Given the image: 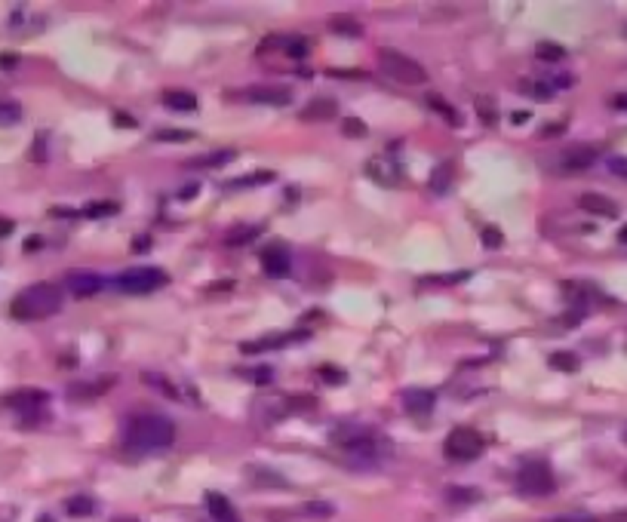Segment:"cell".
Instances as JSON below:
<instances>
[{
    "label": "cell",
    "instance_id": "cell-4",
    "mask_svg": "<svg viewBox=\"0 0 627 522\" xmlns=\"http://www.w3.org/2000/svg\"><path fill=\"white\" fill-rule=\"evenodd\" d=\"M517 489L519 495L526 498H544L557 489V479H553V470L547 461H526L517 473Z\"/></svg>",
    "mask_w": 627,
    "mask_h": 522
},
{
    "label": "cell",
    "instance_id": "cell-46",
    "mask_svg": "<svg viewBox=\"0 0 627 522\" xmlns=\"http://www.w3.org/2000/svg\"><path fill=\"white\" fill-rule=\"evenodd\" d=\"M612 105H615L618 111H627V89H624V92H618V96H615V102H612Z\"/></svg>",
    "mask_w": 627,
    "mask_h": 522
},
{
    "label": "cell",
    "instance_id": "cell-38",
    "mask_svg": "<svg viewBox=\"0 0 627 522\" xmlns=\"http://www.w3.org/2000/svg\"><path fill=\"white\" fill-rule=\"evenodd\" d=\"M470 274H465V270H461V274H446V277H424V286H431V283H437V286H443V283H461V280H467Z\"/></svg>",
    "mask_w": 627,
    "mask_h": 522
},
{
    "label": "cell",
    "instance_id": "cell-23",
    "mask_svg": "<svg viewBox=\"0 0 627 522\" xmlns=\"http://www.w3.org/2000/svg\"><path fill=\"white\" fill-rule=\"evenodd\" d=\"M519 92L529 96V98H535V102H551V98H553L551 87L541 83V80H519Z\"/></svg>",
    "mask_w": 627,
    "mask_h": 522
},
{
    "label": "cell",
    "instance_id": "cell-10",
    "mask_svg": "<svg viewBox=\"0 0 627 522\" xmlns=\"http://www.w3.org/2000/svg\"><path fill=\"white\" fill-rule=\"evenodd\" d=\"M594 163H596V148H590V145H575V148H569V151L562 154L560 166L566 169V173H581V169H590Z\"/></svg>",
    "mask_w": 627,
    "mask_h": 522
},
{
    "label": "cell",
    "instance_id": "cell-34",
    "mask_svg": "<svg viewBox=\"0 0 627 522\" xmlns=\"http://www.w3.org/2000/svg\"><path fill=\"white\" fill-rule=\"evenodd\" d=\"M154 139L157 141H191L194 135L184 130H160V132H154Z\"/></svg>",
    "mask_w": 627,
    "mask_h": 522
},
{
    "label": "cell",
    "instance_id": "cell-51",
    "mask_svg": "<svg viewBox=\"0 0 627 522\" xmlns=\"http://www.w3.org/2000/svg\"><path fill=\"white\" fill-rule=\"evenodd\" d=\"M618 240H621V243H624V246H627V225L621 227V231H618Z\"/></svg>",
    "mask_w": 627,
    "mask_h": 522
},
{
    "label": "cell",
    "instance_id": "cell-45",
    "mask_svg": "<svg viewBox=\"0 0 627 522\" xmlns=\"http://www.w3.org/2000/svg\"><path fill=\"white\" fill-rule=\"evenodd\" d=\"M16 62H19V59H16L12 53H3V55H0V68H16Z\"/></svg>",
    "mask_w": 627,
    "mask_h": 522
},
{
    "label": "cell",
    "instance_id": "cell-19",
    "mask_svg": "<svg viewBox=\"0 0 627 522\" xmlns=\"http://www.w3.org/2000/svg\"><path fill=\"white\" fill-rule=\"evenodd\" d=\"M332 114H338V105L332 102V98H317V102L304 105L302 117H304V120H329Z\"/></svg>",
    "mask_w": 627,
    "mask_h": 522
},
{
    "label": "cell",
    "instance_id": "cell-18",
    "mask_svg": "<svg viewBox=\"0 0 627 522\" xmlns=\"http://www.w3.org/2000/svg\"><path fill=\"white\" fill-rule=\"evenodd\" d=\"M298 338H308V332H292V335H277V338H261L252 345H243V354H255V350H270V347H286Z\"/></svg>",
    "mask_w": 627,
    "mask_h": 522
},
{
    "label": "cell",
    "instance_id": "cell-15",
    "mask_svg": "<svg viewBox=\"0 0 627 522\" xmlns=\"http://www.w3.org/2000/svg\"><path fill=\"white\" fill-rule=\"evenodd\" d=\"M206 507H209V516L216 522H237V510L231 507V501L218 491H206Z\"/></svg>",
    "mask_w": 627,
    "mask_h": 522
},
{
    "label": "cell",
    "instance_id": "cell-44",
    "mask_svg": "<svg viewBox=\"0 0 627 522\" xmlns=\"http://www.w3.org/2000/svg\"><path fill=\"white\" fill-rule=\"evenodd\" d=\"M114 126H123V130H132V126H135V120H132V117H126L123 111H117V114H114Z\"/></svg>",
    "mask_w": 627,
    "mask_h": 522
},
{
    "label": "cell",
    "instance_id": "cell-14",
    "mask_svg": "<svg viewBox=\"0 0 627 522\" xmlns=\"http://www.w3.org/2000/svg\"><path fill=\"white\" fill-rule=\"evenodd\" d=\"M366 173H369V178H375L381 188H394V184L400 182V173H397V166L390 160H369Z\"/></svg>",
    "mask_w": 627,
    "mask_h": 522
},
{
    "label": "cell",
    "instance_id": "cell-24",
    "mask_svg": "<svg viewBox=\"0 0 627 522\" xmlns=\"http://www.w3.org/2000/svg\"><path fill=\"white\" fill-rule=\"evenodd\" d=\"M427 105H431L433 111H440V114H443V117H446L452 126H458V123H461L458 111H455L452 105H446V102H443V96H433V92H431V96H427Z\"/></svg>",
    "mask_w": 627,
    "mask_h": 522
},
{
    "label": "cell",
    "instance_id": "cell-31",
    "mask_svg": "<svg viewBox=\"0 0 627 522\" xmlns=\"http://www.w3.org/2000/svg\"><path fill=\"white\" fill-rule=\"evenodd\" d=\"M341 130H345L347 139H363V135H366V123L357 117H345L341 120Z\"/></svg>",
    "mask_w": 627,
    "mask_h": 522
},
{
    "label": "cell",
    "instance_id": "cell-22",
    "mask_svg": "<svg viewBox=\"0 0 627 522\" xmlns=\"http://www.w3.org/2000/svg\"><path fill=\"white\" fill-rule=\"evenodd\" d=\"M65 510H68V516H92L98 507H96V501L87 495H74L65 501Z\"/></svg>",
    "mask_w": 627,
    "mask_h": 522
},
{
    "label": "cell",
    "instance_id": "cell-40",
    "mask_svg": "<svg viewBox=\"0 0 627 522\" xmlns=\"http://www.w3.org/2000/svg\"><path fill=\"white\" fill-rule=\"evenodd\" d=\"M609 173L618 178H627V157H612L609 160Z\"/></svg>",
    "mask_w": 627,
    "mask_h": 522
},
{
    "label": "cell",
    "instance_id": "cell-9",
    "mask_svg": "<svg viewBox=\"0 0 627 522\" xmlns=\"http://www.w3.org/2000/svg\"><path fill=\"white\" fill-rule=\"evenodd\" d=\"M261 268H265L268 277H274V280H280V277L289 274L292 261H289V252L277 243V246H268L265 252H261Z\"/></svg>",
    "mask_w": 627,
    "mask_h": 522
},
{
    "label": "cell",
    "instance_id": "cell-33",
    "mask_svg": "<svg viewBox=\"0 0 627 522\" xmlns=\"http://www.w3.org/2000/svg\"><path fill=\"white\" fill-rule=\"evenodd\" d=\"M283 49H286V55H292V59H304V55H308V40H304V37H289Z\"/></svg>",
    "mask_w": 627,
    "mask_h": 522
},
{
    "label": "cell",
    "instance_id": "cell-30",
    "mask_svg": "<svg viewBox=\"0 0 627 522\" xmlns=\"http://www.w3.org/2000/svg\"><path fill=\"white\" fill-rule=\"evenodd\" d=\"M474 105H476V114H480V120L486 126H495L498 123V114H495V105L492 102H486V98H476Z\"/></svg>",
    "mask_w": 627,
    "mask_h": 522
},
{
    "label": "cell",
    "instance_id": "cell-2",
    "mask_svg": "<svg viewBox=\"0 0 627 522\" xmlns=\"http://www.w3.org/2000/svg\"><path fill=\"white\" fill-rule=\"evenodd\" d=\"M16 320H44L62 311V289L53 283H34L22 289L10 304Z\"/></svg>",
    "mask_w": 627,
    "mask_h": 522
},
{
    "label": "cell",
    "instance_id": "cell-13",
    "mask_svg": "<svg viewBox=\"0 0 627 522\" xmlns=\"http://www.w3.org/2000/svg\"><path fill=\"white\" fill-rule=\"evenodd\" d=\"M578 206L590 216H603V218H615L618 216V203L603 194H581L578 197Z\"/></svg>",
    "mask_w": 627,
    "mask_h": 522
},
{
    "label": "cell",
    "instance_id": "cell-37",
    "mask_svg": "<svg viewBox=\"0 0 627 522\" xmlns=\"http://www.w3.org/2000/svg\"><path fill=\"white\" fill-rule=\"evenodd\" d=\"M320 378H326L329 384H345L347 381V375L341 369H336V366H323V369H320Z\"/></svg>",
    "mask_w": 627,
    "mask_h": 522
},
{
    "label": "cell",
    "instance_id": "cell-41",
    "mask_svg": "<svg viewBox=\"0 0 627 522\" xmlns=\"http://www.w3.org/2000/svg\"><path fill=\"white\" fill-rule=\"evenodd\" d=\"M304 513H311V516H332V507L329 504H304Z\"/></svg>",
    "mask_w": 627,
    "mask_h": 522
},
{
    "label": "cell",
    "instance_id": "cell-21",
    "mask_svg": "<svg viewBox=\"0 0 627 522\" xmlns=\"http://www.w3.org/2000/svg\"><path fill=\"white\" fill-rule=\"evenodd\" d=\"M452 175H455V163L452 160L440 163V166L433 169V175H431V188L437 191V194H446L449 184H452Z\"/></svg>",
    "mask_w": 627,
    "mask_h": 522
},
{
    "label": "cell",
    "instance_id": "cell-5",
    "mask_svg": "<svg viewBox=\"0 0 627 522\" xmlns=\"http://www.w3.org/2000/svg\"><path fill=\"white\" fill-rule=\"evenodd\" d=\"M379 62H381V68L388 71V77H394L397 83H406V87H422V83H427V71L418 65L415 59L397 53V49H381Z\"/></svg>",
    "mask_w": 627,
    "mask_h": 522
},
{
    "label": "cell",
    "instance_id": "cell-47",
    "mask_svg": "<svg viewBox=\"0 0 627 522\" xmlns=\"http://www.w3.org/2000/svg\"><path fill=\"white\" fill-rule=\"evenodd\" d=\"M12 234V221L10 218H0V237H10Z\"/></svg>",
    "mask_w": 627,
    "mask_h": 522
},
{
    "label": "cell",
    "instance_id": "cell-50",
    "mask_svg": "<svg viewBox=\"0 0 627 522\" xmlns=\"http://www.w3.org/2000/svg\"><path fill=\"white\" fill-rule=\"evenodd\" d=\"M526 117H529L526 111H517V114H514V123H526Z\"/></svg>",
    "mask_w": 627,
    "mask_h": 522
},
{
    "label": "cell",
    "instance_id": "cell-8",
    "mask_svg": "<svg viewBox=\"0 0 627 522\" xmlns=\"http://www.w3.org/2000/svg\"><path fill=\"white\" fill-rule=\"evenodd\" d=\"M65 286H68L71 295L89 298V295H98V292L105 289V277L102 274H92V270H68Z\"/></svg>",
    "mask_w": 627,
    "mask_h": 522
},
{
    "label": "cell",
    "instance_id": "cell-16",
    "mask_svg": "<svg viewBox=\"0 0 627 522\" xmlns=\"http://www.w3.org/2000/svg\"><path fill=\"white\" fill-rule=\"evenodd\" d=\"M403 406L406 412H415V415H427L433 409V393L431 390H406L403 393Z\"/></svg>",
    "mask_w": 627,
    "mask_h": 522
},
{
    "label": "cell",
    "instance_id": "cell-32",
    "mask_svg": "<svg viewBox=\"0 0 627 522\" xmlns=\"http://www.w3.org/2000/svg\"><path fill=\"white\" fill-rule=\"evenodd\" d=\"M234 160V151H218V154H209V157H200L194 160V166H225V163Z\"/></svg>",
    "mask_w": 627,
    "mask_h": 522
},
{
    "label": "cell",
    "instance_id": "cell-7",
    "mask_svg": "<svg viewBox=\"0 0 627 522\" xmlns=\"http://www.w3.org/2000/svg\"><path fill=\"white\" fill-rule=\"evenodd\" d=\"M166 283H169L166 270L148 268V264L145 268H130L117 277V289L126 292V295H148V292L160 289V286H166Z\"/></svg>",
    "mask_w": 627,
    "mask_h": 522
},
{
    "label": "cell",
    "instance_id": "cell-35",
    "mask_svg": "<svg viewBox=\"0 0 627 522\" xmlns=\"http://www.w3.org/2000/svg\"><path fill=\"white\" fill-rule=\"evenodd\" d=\"M501 243L504 240H501V231H498V227H492V225L483 227V246H486V249H501Z\"/></svg>",
    "mask_w": 627,
    "mask_h": 522
},
{
    "label": "cell",
    "instance_id": "cell-36",
    "mask_svg": "<svg viewBox=\"0 0 627 522\" xmlns=\"http://www.w3.org/2000/svg\"><path fill=\"white\" fill-rule=\"evenodd\" d=\"M286 406L289 409H298V412H308V409H317V399L314 397H289Z\"/></svg>",
    "mask_w": 627,
    "mask_h": 522
},
{
    "label": "cell",
    "instance_id": "cell-3",
    "mask_svg": "<svg viewBox=\"0 0 627 522\" xmlns=\"http://www.w3.org/2000/svg\"><path fill=\"white\" fill-rule=\"evenodd\" d=\"M332 442L338 449H345L351 458H357L360 464L369 461H381L384 455L390 452V442H384L375 430L369 427H341V430L332 433Z\"/></svg>",
    "mask_w": 627,
    "mask_h": 522
},
{
    "label": "cell",
    "instance_id": "cell-43",
    "mask_svg": "<svg viewBox=\"0 0 627 522\" xmlns=\"http://www.w3.org/2000/svg\"><path fill=\"white\" fill-rule=\"evenodd\" d=\"M547 522H596L587 513H569V516H557V519H547Z\"/></svg>",
    "mask_w": 627,
    "mask_h": 522
},
{
    "label": "cell",
    "instance_id": "cell-11",
    "mask_svg": "<svg viewBox=\"0 0 627 522\" xmlns=\"http://www.w3.org/2000/svg\"><path fill=\"white\" fill-rule=\"evenodd\" d=\"M246 98L255 105H274V108H283V105L292 102V92L286 87H252L246 92Z\"/></svg>",
    "mask_w": 627,
    "mask_h": 522
},
{
    "label": "cell",
    "instance_id": "cell-49",
    "mask_svg": "<svg viewBox=\"0 0 627 522\" xmlns=\"http://www.w3.org/2000/svg\"><path fill=\"white\" fill-rule=\"evenodd\" d=\"M188 197H197V184H191L188 191H182V200H188Z\"/></svg>",
    "mask_w": 627,
    "mask_h": 522
},
{
    "label": "cell",
    "instance_id": "cell-29",
    "mask_svg": "<svg viewBox=\"0 0 627 522\" xmlns=\"http://www.w3.org/2000/svg\"><path fill=\"white\" fill-rule=\"evenodd\" d=\"M446 498L452 501V504H474V501H480V491L476 489H449Z\"/></svg>",
    "mask_w": 627,
    "mask_h": 522
},
{
    "label": "cell",
    "instance_id": "cell-48",
    "mask_svg": "<svg viewBox=\"0 0 627 522\" xmlns=\"http://www.w3.org/2000/svg\"><path fill=\"white\" fill-rule=\"evenodd\" d=\"M148 246H151V240H135V243H132L135 252H141V249H148Z\"/></svg>",
    "mask_w": 627,
    "mask_h": 522
},
{
    "label": "cell",
    "instance_id": "cell-42",
    "mask_svg": "<svg viewBox=\"0 0 627 522\" xmlns=\"http://www.w3.org/2000/svg\"><path fill=\"white\" fill-rule=\"evenodd\" d=\"M249 234H255V227H249V231H246V227H243V231H231V234H227V243H231V246H234V243H249V240H252Z\"/></svg>",
    "mask_w": 627,
    "mask_h": 522
},
{
    "label": "cell",
    "instance_id": "cell-25",
    "mask_svg": "<svg viewBox=\"0 0 627 522\" xmlns=\"http://www.w3.org/2000/svg\"><path fill=\"white\" fill-rule=\"evenodd\" d=\"M535 55L541 62H553V65H557V62L566 59V49H562L560 44H547V40H544V44L535 46Z\"/></svg>",
    "mask_w": 627,
    "mask_h": 522
},
{
    "label": "cell",
    "instance_id": "cell-20",
    "mask_svg": "<svg viewBox=\"0 0 627 522\" xmlns=\"http://www.w3.org/2000/svg\"><path fill=\"white\" fill-rule=\"evenodd\" d=\"M329 31L341 34V37H363V25L354 16H332L329 19Z\"/></svg>",
    "mask_w": 627,
    "mask_h": 522
},
{
    "label": "cell",
    "instance_id": "cell-6",
    "mask_svg": "<svg viewBox=\"0 0 627 522\" xmlns=\"http://www.w3.org/2000/svg\"><path fill=\"white\" fill-rule=\"evenodd\" d=\"M483 449H486V442L474 427H455L443 442V455L449 461H474L483 455Z\"/></svg>",
    "mask_w": 627,
    "mask_h": 522
},
{
    "label": "cell",
    "instance_id": "cell-1",
    "mask_svg": "<svg viewBox=\"0 0 627 522\" xmlns=\"http://www.w3.org/2000/svg\"><path fill=\"white\" fill-rule=\"evenodd\" d=\"M173 440H175V424L166 415H157V412L132 415L123 427V449L132 455L160 452V449L173 446Z\"/></svg>",
    "mask_w": 627,
    "mask_h": 522
},
{
    "label": "cell",
    "instance_id": "cell-27",
    "mask_svg": "<svg viewBox=\"0 0 627 522\" xmlns=\"http://www.w3.org/2000/svg\"><path fill=\"white\" fill-rule=\"evenodd\" d=\"M114 212H120V206L114 203V200H102V203H89L87 209H83V216H89V218H105V216H114Z\"/></svg>",
    "mask_w": 627,
    "mask_h": 522
},
{
    "label": "cell",
    "instance_id": "cell-39",
    "mask_svg": "<svg viewBox=\"0 0 627 522\" xmlns=\"http://www.w3.org/2000/svg\"><path fill=\"white\" fill-rule=\"evenodd\" d=\"M270 173H255V175H246V178H237V182H231L227 188H246V184H255V182H270Z\"/></svg>",
    "mask_w": 627,
    "mask_h": 522
},
{
    "label": "cell",
    "instance_id": "cell-12",
    "mask_svg": "<svg viewBox=\"0 0 627 522\" xmlns=\"http://www.w3.org/2000/svg\"><path fill=\"white\" fill-rule=\"evenodd\" d=\"M6 406H12L19 415H40L46 406V393L40 390H22V393H12L10 399H6Z\"/></svg>",
    "mask_w": 627,
    "mask_h": 522
},
{
    "label": "cell",
    "instance_id": "cell-26",
    "mask_svg": "<svg viewBox=\"0 0 627 522\" xmlns=\"http://www.w3.org/2000/svg\"><path fill=\"white\" fill-rule=\"evenodd\" d=\"M578 356L575 354H566V350H562V354H551V369H557V372H578Z\"/></svg>",
    "mask_w": 627,
    "mask_h": 522
},
{
    "label": "cell",
    "instance_id": "cell-28",
    "mask_svg": "<svg viewBox=\"0 0 627 522\" xmlns=\"http://www.w3.org/2000/svg\"><path fill=\"white\" fill-rule=\"evenodd\" d=\"M22 120V108L16 102H0V126H12Z\"/></svg>",
    "mask_w": 627,
    "mask_h": 522
},
{
    "label": "cell",
    "instance_id": "cell-17",
    "mask_svg": "<svg viewBox=\"0 0 627 522\" xmlns=\"http://www.w3.org/2000/svg\"><path fill=\"white\" fill-rule=\"evenodd\" d=\"M163 102H166L173 111H184V114L197 111V96L191 89H166L163 92Z\"/></svg>",
    "mask_w": 627,
    "mask_h": 522
}]
</instances>
